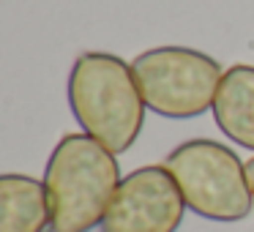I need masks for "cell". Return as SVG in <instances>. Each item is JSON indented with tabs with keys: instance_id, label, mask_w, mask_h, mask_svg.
<instances>
[{
	"instance_id": "cell-1",
	"label": "cell",
	"mask_w": 254,
	"mask_h": 232,
	"mask_svg": "<svg viewBox=\"0 0 254 232\" xmlns=\"http://www.w3.org/2000/svg\"><path fill=\"white\" fill-rule=\"evenodd\" d=\"M68 107L79 128L112 153H126L145 126V104L131 63L112 52H79L68 74Z\"/></svg>"
},
{
	"instance_id": "cell-2",
	"label": "cell",
	"mask_w": 254,
	"mask_h": 232,
	"mask_svg": "<svg viewBox=\"0 0 254 232\" xmlns=\"http://www.w3.org/2000/svg\"><path fill=\"white\" fill-rule=\"evenodd\" d=\"M121 167L90 134H63L44 170L50 232H90L121 186Z\"/></svg>"
},
{
	"instance_id": "cell-3",
	"label": "cell",
	"mask_w": 254,
	"mask_h": 232,
	"mask_svg": "<svg viewBox=\"0 0 254 232\" xmlns=\"http://www.w3.org/2000/svg\"><path fill=\"white\" fill-rule=\"evenodd\" d=\"M164 167L172 172L186 208L210 221H241L252 213L246 164L216 139H189L170 150Z\"/></svg>"
},
{
	"instance_id": "cell-4",
	"label": "cell",
	"mask_w": 254,
	"mask_h": 232,
	"mask_svg": "<svg viewBox=\"0 0 254 232\" xmlns=\"http://www.w3.org/2000/svg\"><path fill=\"white\" fill-rule=\"evenodd\" d=\"M148 110L161 117L186 120L213 110L221 66L191 47H153L131 60Z\"/></svg>"
},
{
	"instance_id": "cell-5",
	"label": "cell",
	"mask_w": 254,
	"mask_h": 232,
	"mask_svg": "<svg viewBox=\"0 0 254 232\" xmlns=\"http://www.w3.org/2000/svg\"><path fill=\"white\" fill-rule=\"evenodd\" d=\"M186 210L181 188L164 164H148L121 180L101 232H178Z\"/></svg>"
},
{
	"instance_id": "cell-6",
	"label": "cell",
	"mask_w": 254,
	"mask_h": 232,
	"mask_svg": "<svg viewBox=\"0 0 254 232\" xmlns=\"http://www.w3.org/2000/svg\"><path fill=\"white\" fill-rule=\"evenodd\" d=\"M213 117L235 145L254 150V66L235 63L224 71L213 99Z\"/></svg>"
},
{
	"instance_id": "cell-7",
	"label": "cell",
	"mask_w": 254,
	"mask_h": 232,
	"mask_svg": "<svg viewBox=\"0 0 254 232\" xmlns=\"http://www.w3.org/2000/svg\"><path fill=\"white\" fill-rule=\"evenodd\" d=\"M50 202L44 180L19 172L0 175V232H47Z\"/></svg>"
},
{
	"instance_id": "cell-8",
	"label": "cell",
	"mask_w": 254,
	"mask_h": 232,
	"mask_svg": "<svg viewBox=\"0 0 254 232\" xmlns=\"http://www.w3.org/2000/svg\"><path fill=\"white\" fill-rule=\"evenodd\" d=\"M246 177H249V188H252V194H254V159L246 161Z\"/></svg>"
}]
</instances>
